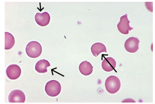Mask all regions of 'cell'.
<instances>
[{
  "mask_svg": "<svg viewBox=\"0 0 155 104\" xmlns=\"http://www.w3.org/2000/svg\"><path fill=\"white\" fill-rule=\"evenodd\" d=\"M50 66V63L48 61L44 59L38 61L36 63L35 69L39 73H45L48 72V67Z\"/></svg>",
  "mask_w": 155,
  "mask_h": 104,
  "instance_id": "obj_12",
  "label": "cell"
},
{
  "mask_svg": "<svg viewBox=\"0 0 155 104\" xmlns=\"http://www.w3.org/2000/svg\"><path fill=\"white\" fill-rule=\"evenodd\" d=\"M26 52L30 57L33 58H38L41 54L42 46L37 42H31L26 47Z\"/></svg>",
  "mask_w": 155,
  "mask_h": 104,
  "instance_id": "obj_2",
  "label": "cell"
},
{
  "mask_svg": "<svg viewBox=\"0 0 155 104\" xmlns=\"http://www.w3.org/2000/svg\"><path fill=\"white\" fill-rule=\"evenodd\" d=\"M35 19L36 23L41 26H45L49 24L50 21V16L48 12H45L42 13H37Z\"/></svg>",
  "mask_w": 155,
  "mask_h": 104,
  "instance_id": "obj_8",
  "label": "cell"
},
{
  "mask_svg": "<svg viewBox=\"0 0 155 104\" xmlns=\"http://www.w3.org/2000/svg\"><path fill=\"white\" fill-rule=\"evenodd\" d=\"M93 67L90 63L87 61L81 62L79 66V70L82 75H89L93 72Z\"/></svg>",
  "mask_w": 155,
  "mask_h": 104,
  "instance_id": "obj_10",
  "label": "cell"
},
{
  "mask_svg": "<svg viewBox=\"0 0 155 104\" xmlns=\"http://www.w3.org/2000/svg\"><path fill=\"white\" fill-rule=\"evenodd\" d=\"M15 44V40L13 35L9 33L5 32V49L9 50L13 47Z\"/></svg>",
  "mask_w": 155,
  "mask_h": 104,
  "instance_id": "obj_13",
  "label": "cell"
},
{
  "mask_svg": "<svg viewBox=\"0 0 155 104\" xmlns=\"http://www.w3.org/2000/svg\"><path fill=\"white\" fill-rule=\"evenodd\" d=\"M116 62L112 57L105 58L102 63V67L104 71L107 72L113 71L116 68Z\"/></svg>",
  "mask_w": 155,
  "mask_h": 104,
  "instance_id": "obj_9",
  "label": "cell"
},
{
  "mask_svg": "<svg viewBox=\"0 0 155 104\" xmlns=\"http://www.w3.org/2000/svg\"><path fill=\"white\" fill-rule=\"evenodd\" d=\"M127 14L122 16L120 18V21L117 25L119 31L121 33L124 34H128L130 31L134 28L130 27V21L128 19Z\"/></svg>",
  "mask_w": 155,
  "mask_h": 104,
  "instance_id": "obj_4",
  "label": "cell"
},
{
  "mask_svg": "<svg viewBox=\"0 0 155 104\" xmlns=\"http://www.w3.org/2000/svg\"><path fill=\"white\" fill-rule=\"evenodd\" d=\"M105 87L108 92L115 94L119 90L121 87V82L117 77L112 75L106 79Z\"/></svg>",
  "mask_w": 155,
  "mask_h": 104,
  "instance_id": "obj_1",
  "label": "cell"
},
{
  "mask_svg": "<svg viewBox=\"0 0 155 104\" xmlns=\"http://www.w3.org/2000/svg\"><path fill=\"white\" fill-rule=\"evenodd\" d=\"M91 50L93 56L95 57L98 56L101 53L107 52L105 46L101 43L93 44L91 47Z\"/></svg>",
  "mask_w": 155,
  "mask_h": 104,
  "instance_id": "obj_11",
  "label": "cell"
},
{
  "mask_svg": "<svg viewBox=\"0 0 155 104\" xmlns=\"http://www.w3.org/2000/svg\"><path fill=\"white\" fill-rule=\"evenodd\" d=\"M8 100L10 103H24L25 101V94L20 90H15L10 93Z\"/></svg>",
  "mask_w": 155,
  "mask_h": 104,
  "instance_id": "obj_6",
  "label": "cell"
},
{
  "mask_svg": "<svg viewBox=\"0 0 155 104\" xmlns=\"http://www.w3.org/2000/svg\"><path fill=\"white\" fill-rule=\"evenodd\" d=\"M45 89L48 95L51 97H56L60 94L61 86L58 81L51 80L47 83Z\"/></svg>",
  "mask_w": 155,
  "mask_h": 104,
  "instance_id": "obj_3",
  "label": "cell"
},
{
  "mask_svg": "<svg viewBox=\"0 0 155 104\" xmlns=\"http://www.w3.org/2000/svg\"><path fill=\"white\" fill-rule=\"evenodd\" d=\"M140 41L137 38L131 37L126 40L124 44L126 50L130 53H134L139 50Z\"/></svg>",
  "mask_w": 155,
  "mask_h": 104,
  "instance_id": "obj_5",
  "label": "cell"
},
{
  "mask_svg": "<svg viewBox=\"0 0 155 104\" xmlns=\"http://www.w3.org/2000/svg\"><path fill=\"white\" fill-rule=\"evenodd\" d=\"M21 73L20 67L17 64H12L6 69V74L8 78L12 80L19 78Z\"/></svg>",
  "mask_w": 155,
  "mask_h": 104,
  "instance_id": "obj_7",
  "label": "cell"
}]
</instances>
